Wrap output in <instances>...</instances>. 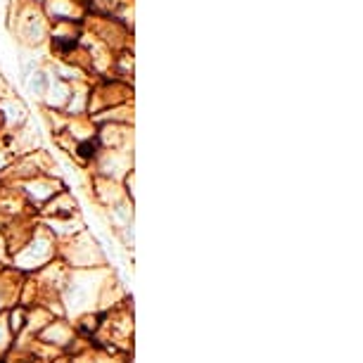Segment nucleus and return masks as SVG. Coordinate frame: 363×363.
Wrapping results in <instances>:
<instances>
[{
	"mask_svg": "<svg viewBox=\"0 0 363 363\" xmlns=\"http://www.w3.org/2000/svg\"><path fill=\"white\" fill-rule=\"evenodd\" d=\"M38 340L52 349H67L72 342H77V333H74L72 323H67V320H50L38 333Z\"/></svg>",
	"mask_w": 363,
	"mask_h": 363,
	"instance_id": "nucleus-4",
	"label": "nucleus"
},
{
	"mask_svg": "<svg viewBox=\"0 0 363 363\" xmlns=\"http://www.w3.org/2000/svg\"><path fill=\"white\" fill-rule=\"evenodd\" d=\"M12 342V330L8 325V313H0V356L5 354V349L10 347Z\"/></svg>",
	"mask_w": 363,
	"mask_h": 363,
	"instance_id": "nucleus-8",
	"label": "nucleus"
},
{
	"mask_svg": "<svg viewBox=\"0 0 363 363\" xmlns=\"http://www.w3.org/2000/svg\"><path fill=\"white\" fill-rule=\"evenodd\" d=\"M109 283H112V273L105 266H100V269L69 271V278H67L62 294H60L62 313L72 318H79V316H88L93 309H100Z\"/></svg>",
	"mask_w": 363,
	"mask_h": 363,
	"instance_id": "nucleus-1",
	"label": "nucleus"
},
{
	"mask_svg": "<svg viewBox=\"0 0 363 363\" xmlns=\"http://www.w3.org/2000/svg\"><path fill=\"white\" fill-rule=\"evenodd\" d=\"M62 257V262L72 269H100V266H105V255H102L100 245L86 230L65 240Z\"/></svg>",
	"mask_w": 363,
	"mask_h": 363,
	"instance_id": "nucleus-3",
	"label": "nucleus"
},
{
	"mask_svg": "<svg viewBox=\"0 0 363 363\" xmlns=\"http://www.w3.org/2000/svg\"><path fill=\"white\" fill-rule=\"evenodd\" d=\"M72 363H121L116 354H105V352H86L84 356H77Z\"/></svg>",
	"mask_w": 363,
	"mask_h": 363,
	"instance_id": "nucleus-7",
	"label": "nucleus"
},
{
	"mask_svg": "<svg viewBox=\"0 0 363 363\" xmlns=\"http://www.w3.org/2000/svg\"><path fill=\"white\" fill-rule=\"evenodd\" d=\"M19 276L17 273H0V309H5V306H12L19 294Z\"/></svg>",
	"mask_w": 363,
	"mask_h": 363,
	"instance_id": "nucleus-6",
	"label": "nucleus"
},
{
	"mask_svg": "<svg viewBox=\"0 0 363 363\" xmlns=\"http://www.w3.org/2000/svg\"><path fill=\"white\" fill-rule=\"evenodd\" d=\"M57 195V186L55 181H26L24 183V200L31 204L50 202Z\"/></svg>",
	"mask_w": 363,
	"mask_h": 363,
	"instance_id": "nucleus-5",
	"label": "nucleus"
},
{
	"mask_svg": "<svg viewBox=\"0 0 363 363\" xmlns=\"http://www.w3.org/2000/svg\"><path fill=\"white\" fill-rule=\"evenodd\" d=\"M57 255V240L45 225H36L29 242L15 255V266L19 271H36L45 269Z\"/></svg>",
	"mask_w": 363,
	"mask_h": 363,
	"instance_id": "nucleus-2",
	"label": "nucleus"
}]
</instances>
